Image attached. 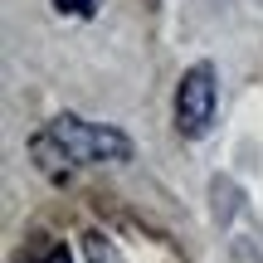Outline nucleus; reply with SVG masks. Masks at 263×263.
Returning a JSON list of instances; mask_svg holds the SVG:
<instances>
[{
    "mask_svg": "<svg viewBox=\"0 0 263 263\" xmlns=\"http://www.w3.org/2000/svg\"><path fill=\"white\" fill-rule=\"evenodd\" d=\"M39 263H73V258H68V249H64V244H54V249H49V254L39 258Z\"/></svg>",
    "mask_w": 263,
    "mask_h": 263,
    "instance_id": "39448f33",
    "label": "nucleus"
},
{
    "mask_svg": "<svg viewBox=\"0 0 263 263\" xmlns=\"http://www.w3.org/2000/svg\"><path fill=\"white\" fill-rule=\"evenodd\" d=\"M215 122V68L195 64L176 88V127L180 137H205Z\"/></svg>",
    "mask_w": 263,
    "mask_h": 263,
    "instance_id": "f03ea898",
    "label": "nucleus"
},
{
    "mask_svg": "<svg viewBox=\"0 0 263 263\" xmlns=\"http://www.w3.org/2000/svg\"><path fill=\"white\" fill-rule=\"evenodd\" d=\"M49 137L68 151V161H83V166H103V161H127L132 156V141L117 127L83 122V117H54Z\"/></svg>",
    "mask_w": 263,
    "mask_h": 263,
    "instance_id": "f257e3e1",
    "label": "nucleus"
},
{
    "mask_svg": "<svg viewBox=\"0 0 263 263\" xmlns=\"http://www.w3.org/2000/svg\"><path fill=\"white\" fill-rule=\"evenodd\" d=\"M83 254H88V263H122L117 244H112V239H103V234H88L83 239Z\"/></svg>",
    "mask_w": 263,
    "mask_h": 263,
    "instance_id": "7ed1b4c3",
    "label": "nucleus"
},
{
    "mask_svg": "<svg viewBox=\"0 0 263 263\" xmlns=\"http://www.w3.org/2000/svg\"><path fill=\"white\" fill-rule=\"evenodd\" d=\"M59 10H64V15H93L98 10V0H54Z\"/></svg>",
    "mask_w": 263,
    "mask_h": 263,
    "instance_id": "20e7f679",
    "label": "nucleus"
}]
</instances>
